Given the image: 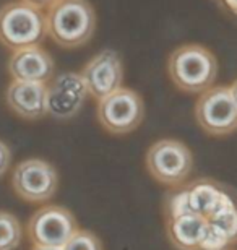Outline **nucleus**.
Returning <instances> with one entry per match:
<instances>
[{"label": "nucleus", "mask_w": 237, "mask_h": 250, "mask_svg": "<svg viewBox=\"0 0 237 250\" xmlns=\"http://www.w3.org/2000/svg\"><path fill=\"white\" fill-rule=\"evenodd\" d=\"M96 12L89 0H59L46 10L47 36L64 49L88 44L96 31Z\"/></svg>", "instance_id": "f257e3e1"}, {"label": "nucleus", "mask_w": 237, "mask_h": 250, "mask_svg": "<svg viewBox=\"0 0 237 250\" xmlns=\"http://www.w3.org/2000/svg\"><path fill=\"white\" fill-rule=\"evenodd\" d=\"M218 68L215 54L195 42L175 47L168 57L169 80L175 88L187 94H200L213 86Z\"/></svg>", "instance_id": "f03ea898"}, {"label": "nucleus", "mask_w": 237, "mask_h": 250, "mask_svg": "<svg viewBox=\"0 0 237 250\" xmlns=\"http://www.w3.org/2000/svg\"><path fill=\"white\" fill-rule=\"evenodd\" d=\"M46 36V13L41 8L24 0H12L0 7V44L10 52L41 44Z\"/></svg>", "instance_id": "7ed1b4c3"}, {"label": "nucleus", "mask_w": 237, "mask_h": 250, "mask_svg": "<svg viewBox=\"0 0 237 250\" xmlns=\"http://www.w3.org/2000/svg\"><path fill=\"white\" fill-rule=\"evenodd\" d=\"M145 164L156 182L166 187H177L185 184L192 174L194 154L180 140L161 138L148 148Z\"/></svg>", "instance_id": "20e7f679"}, {"label": "nucleus", "mask_w": 237, "mask_h": 250, "mask_svg": "<svg viewBox=\"0 0 237 250\" xmlns=\"http://www.w3.org/2000/svg\"><path fill=\"white\" fill-rule=\"evenodd\" d=\"M96 117L99 125L110 135H129L135 132L145 119L142 96L130 88H119L98 101Z\"/></svg>", "instance_id": "39448f33"}, {"label": "nucleus", "mask_w": 237, "mask_h": 250, "mask_svg": "<svg viewBox=\"0 0 237 250\" xmlns=\"http://www.w3.org/2000/svg\"><path fill=\"white\" fill-rule=\"evenodd\" d=\"M195 121L206 135L226 137L237 130V106L229 86L213 84L195 103Z\"/></svg>", "instance_id": "423d86ee"}, {"label": "nucleus", "mask_w": 237, "mask_h": 250, "mask_svg": "<svg viewBox=\"0 0 237 250\" xmlns=\"http://www.w3.org/2000/svg\"><path fill=\"white\" fill-rule=\"evenodd\" d=\"M12 188L28 203H46L59 187V174L46 159L28 158L18 163L12 172Z\"/></svg>", "instance_id": "0eeeda50"}, {"label": "nucleus", "mask_w": 237, "mask_h": 250, "mask_svg": "<svg viewBox=\"0 0 237 250\" xmlns=\"http://www.w3.org/2000/svg\"><path fill=\"white\" fill-rule=\"evenodd\" d=\"M78 229V221L73 213L60 205H46L39 208L26 224L28 239L38 247L62 249Z\"/></svg>", "instance_id": "6e6552de"}, {"label": "nucleus", "mask_w": 237, "mask_h": 250, "mask_svg": "<svg viewBox=\"0 0 237 250\" xmlns=\"http://www.w3.org/2000/svg\"><path fill=\"white\" fill-rule=\"evenodd\" d=\"M89 96L82 73L54 75L47 83V114L57 121H70L82 111Z\"/></svg>", "instance_id": "1a4fd4ad"}, {"label": "nucleus", "mask_w": 237, "mask_h": 250, "mask_svg": "<svg viewBox=\"0 0 237 250\" xmlns=\"http://www.w3.org/2000/svg\"><path fill=\"white\" fill-rule=\"evenodd\" d=\"M82 77L89 96L96 101L117 91L124 84V62L114 49H103L82 68Z\"/></svg>", "instance_id": "9d476101"}, {"label": "nucleus", "mask_w": 237, "mask_h": 250, "mask_svg": "<svg viewBox=\"0 0 237 250\" xmlns=\"http://www.w3.org/2000/svg\"><path fill=\"white\" fill-rule=\"evenodd\" d=\"M5 103L23 121H39L47 116V83L12 80L5 91Z\"/></svg>", "instance_id": "9b49d317"}, {"label": "nucleus", "mask_w": 237, "mask_h": 250, "mask_svg": "<svg viewBox=\"0 0 237 250\" xmlns=\"http://www.w3.org/2000/svg\"><path fill=\"white\" fill-rule=\"evenodd\" d=\"M7 67L12 80L20 82L49 83L55 75L54 59L41 44L12 51Z\"/></svg>", "instance_id": "f8f14e48"}, {"label": "nucleus", "mask_w": 237, "mask_h": 250, "mask_svg": "<svg viewBox=\"0 0 237 250\" xmlns=\"http://www.w3.org/2000/svg\"><path fill=\"white\" fill-rule=\"evenodd\" d=\"M208 219L194 211L166 219V236L177 250H198Z\"/></svg>", "instance_id": "ddd939ff"}, {"label": "nucleus", "mask_w": 237, "mask_h": 250, "mask_svg": "<svg viewBox=\"0 0 237 250\" xmlns=\"http://www.w3.org/2000/svg\"><path fill=\"white\" fill-rule=\"evenodd\" d=\"M189 187V203L190 209L196 214H201L208 219L216 207L219 205L221 198L226 193L228 187L223 184L213 181V179H196L187 184Z\"/></svg>", "instance_id": "4468645a"}, {"label": "nucleus", "mask_w": 237, "mask_h": 250, "mask_svg": "<svg viewBox=\"0 0 237 250\" xmlns=\"http://www.w3.org/2000/svg\"><path fill=\"white\" fill-rule=\"evenodd\" d=\"M208 221L218 226L233 244L237 242V197L229 188L226 190V193L223 195L213 214L208 218Z\"/></svg>", "instance_id": "2eb2a0df"}, {"label": "nucleus", "mask_w": 237, "mask_h": 250, "mask_svg": "<svg viewBox=\"0 0 237 250\" xmlns=\"http://www.w3.org/2000/svg\"><path fill=\"white\" fill-rule=\"evenodd\" d=\"M23 239V226L13 213L0 211V250H17Z\"/></svg>", "instance_id": "dca6fc26"}, {"label": "nucleus", "mask_w": 237, "mask_h": 250, "mask_svg": "<svg viewBox=\"0 0 237 250\" xmlns=\"http://www.w3.org/2000/svg\"><path fill=\"white\" fill-rule=\"evenodd\" d=\"M189 203V187L187 184L177 187H171V190L164 197V216L166 219L180 216V214L190 213Z\"/></svg>", "instance_id": "f3484780"}, {"label": "nucleus", "mask_w": 237, "mask_h": 250, "mask_svg": "<svg viewBox=\"0 0 237 250\" xmlns=\"http://www.w3.org/2000/svg\"><path fill=\"white\" fill-rule=\"evenodd\" d=\"M231 246H233L231 239L218 226H215L213 223L208 221V226H206L198 250H229Z\"/></svg>", "instance_id": "a211bd4d"}, {"label": "nucleus", "mask_w": 237, "mask_h": 250, "mask_svg": "<svg viewBox=\"0 0 237 250\" xmlns=\"http://www.w3.org/2000/svg\"><path fill=\"white\" fill-rule=\"evenodd\" d=\"M62 250H104L101 239L94 232L86 229H78L68 242L62 247Z\"/></svg>", "instance_id": "6ab92c4d"}, {"label": "nucleus", "mask_w": 237, "mask_h": 250, "mask_svg": "<svg viewBox=\"0 0 237 250\" xmlns=\"http://www.w3.org/2000/svg\"><path fill=\"white\" fill-rule=\"evenodd\" d=\"M12 159H13L12 149H10L7 143L0 140V177H3L8 172L10 166H12Z\"/></svg>", "instance_id": "aec40b11"}, {"label": "nucleus", "mask_w": 237, "mask_h": 250, "mask_svg": "<svg viewBox=\"0 0 237 250\" xmlns=\"http://www.w3.org/2000/svg\"><path fill=\"white\" fill-rule=\"evenodd\" d=\"M24 2L34 5V7L41 8V10H47L49 7H52L55 2H59V0H24Z\"/></svg>", "instance_id": "412c9836"}, {"label": "nucleus", "mask_w": 237, "mask_h": 250, "mask_svg": "<svg viewBox=\"0 0 237 250\" xmlns=\"http://www.w3.org/2000/svg\"><path fill=\"white\" fill-rule=\"evenodd\" d=\"M224 5L228 7L234 15H237V0H223Z\"/></svg>", "instance_id": "4be33fe9"}, {"label": "nucleus", "mask_w": 237, "mask_h": 250, "mask_svg": "<svg viewBox=\"0 0 237 250\" xmlns=\"http://www.w3.org/2000/svg\"><path fill=\"white\" fill-rule=\"evenodd\" d=\"M229 89H231V94H233L234 103H236V106H237V80H234V82L229 84Z\"/></svg>", "instance_id": "5701e85b"}, {"label": "nucleus", "mask_w": 237, "mask_h": 250, "mask_svg": "<svg viewBox=\"0 0 237 250\" xmlns=\"http://www.w3.org/2000/svg\"><path fill=\"white\" fill-rule=\"evenodd\" d=\"M31 250H62L60 247H38V246H33Z\"/></svg>", "instance_id": "b1692460"}]
</instances>
